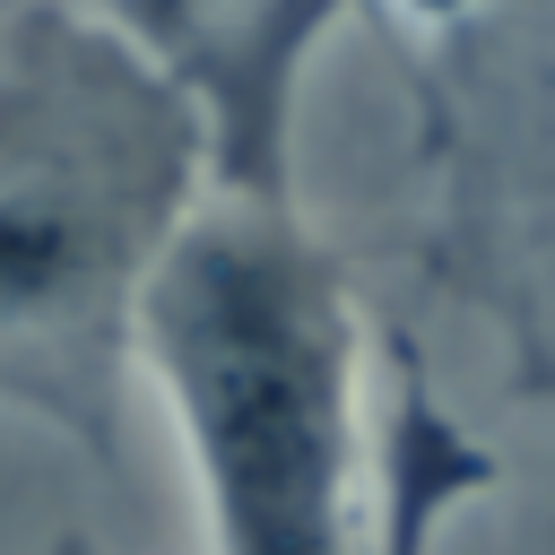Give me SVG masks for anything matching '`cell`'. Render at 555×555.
<instances>
[{
    "mask_svg": "<svg viewBox=\"0 0 555 555\" xmlns=\"http://www.w3.org/2000/svg\"><path fill=\"white\" fill-rule=\"evenodd\" d=\"M338 9L347 0H234V17L217 26V43L191 69V87L208 95V121H217V173L286 191V104Z\"/></svg>",
    "mask_w": 555,
    "mask_h": 555,
    "instance_id": "3",
    "label": "cell"
},
{
    "mask_svg": "<svg viewBox=\"0 0 555 555\" xmlns=\"http://www.w3.org/2000/svg\"><path fill=\"white\" fill-rule=\"evenodd\" d=\"M156 382L217 546L321 555L356 520V304L278 182L217 173L139 286Z\"/></svg>",
    "mask_w": 555,
    "mask_h": 555,
    "instance_id": "2",
    "label": "cell"
},
{
    "mask_svg": "<svg viewBox=\"0 0 555 555\" xmlns=\"http://www.w3.org/2000/svg\"><path fill=\"white\" fill-rule=\"evenodd\" d=\"M217 182V121L182 61L104 0L0 9V399L113 451L139 286Z\"/></svg>",
    "mask_w": 555,
    "mask_h": 555,
    "instance_id": "1",
    "label": "cell"
},
{
    "mask_svg": "<svg viewBox=\"0 0 555 555\" xmlns=\"http://www.w3.org/2000/svg\"><path fill=\"white\" fill-rule=\"evenodd\" d=\"M130 35H147L165 61H182V69H199V52L217 43V26L234 17V0H104Z\"/></svg>",
    "mask_w": 555,
    "mask_h": 555,
    "instance_id": "4",
    "label": "cell"
}]
</instances>
